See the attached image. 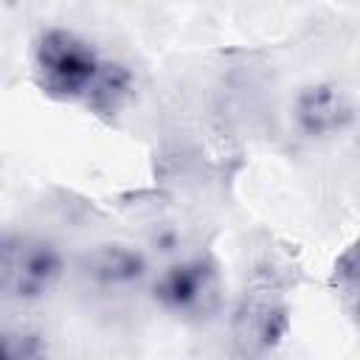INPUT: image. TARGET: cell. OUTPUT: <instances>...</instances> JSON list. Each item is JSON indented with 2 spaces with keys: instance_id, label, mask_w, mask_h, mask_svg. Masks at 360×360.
<instances>
[{
  "instance_id": "6da1fadb",
  "label": "cell",
  "mask_w": 360,
  "mask_h": 360,
  "mask_svg": "<svg viewBox=\"0 0 360 360\" xmlns=\"http://www.w3.org/2000/svg\"><path fill=\"white\" fill-rule=\"evenodd\" d=\"M34 82L56 101H84L101 112L118 110L129 96V73L65 28H48L34 42Z\"/></svg>"
},
{
  "instance_id": "7a4b0ae2",
  "label": "cell",
  "mask_w": 360,
  "mask_h": 360,
  "mask_svg": "<svg viewBox=\"0 0 360 360\" xmlns=\"http://www.w3.org/2000/svg\"><path fill=\"white\" fill-rule=\"evenodd\" d=\"M62 278V253L42 239L0 231V290L17 301L45 298Z\"/></svg>"
},
{
  "instance_id": "3957f363",
  "label": "cell",
  "mask_w": 360,
  "mask_h": 360,
  "mask_svg": "<svg viewBox=\"0 0 360 360\" xmlns=\"http://www.w3.org/2000/svg\"><path fill=\"white\" fill-rule=\"evenodd\" d=\"M155 301L183 318H208L222 298L219 273L211 259H183L177 264H169L152 284Z\"/></svg>"
},
{
  "instance_id": "277c9868",
  "label": "cell",
  "mask_w": 360,
  "mask_h": 360,
  "mask_svg": "<svg viewBox=\"0 0 360 360\" xmlns=\"http://www.w3.org/2000/svg\"><path fill=\"white\" fill-rule=\"evenodd\" d=\"M354 118L352 96L332 82L307 87L295 101V127L304 138L321 141L340 135Z\"/></svg>"
},
{
  "instance_id": "5b68a950",
  "label": "cell",
  "mask_w": 360,
  "mask_h": 360,
  "mask_svg": "<svg viewBox=\"0 0 360 360\" xmlns=\"http://www.w3.org/2000/svg\"><path fill=\"white\" fill-rule=\"evenodd\" d=\"M82 276L98 290H127L143 281L146 259L127 245H104L84 256Z\"/></svg>"
},
{
  "instance_id": "8992f818",
  "label": "cell",
  "mask_w": 360,
  "mask_h": 360,
  "mask_svg": "<svg viewBox=\"0 0 360 360\" xmlns=\"http://www.w3.org/2000/svg\"><path fill=\"white\" fill-rule=\"evenodd\" d=\"M287 332V309L270 295L248 298L236 315V340L250 352H267Z\"/></svg>"
},
{
  "instance_id": "52a82bcc",
  "label": "cell",
  "mask_w": 360,
  "mask_h": 360,
  "mask_svg": "<svg viewBox=\"0 0 360 360\" xmlns=\"http://www.w3.org/2000/svg\"><path fill=\"white\" fill-rule=\"evenodd\" d=\"M22 335H3L0 332V357H25V354H37V346H25L20 340Z\"/></svg>"
}]
</instances>
